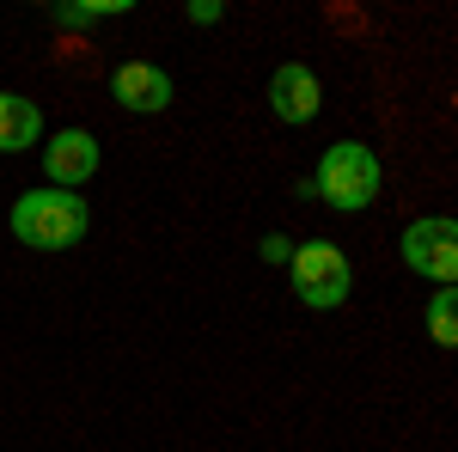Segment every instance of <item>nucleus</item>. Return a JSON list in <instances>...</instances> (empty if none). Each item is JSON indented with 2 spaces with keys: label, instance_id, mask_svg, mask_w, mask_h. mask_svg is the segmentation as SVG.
Wrapping results in <instances>:
<instances>
[{
  "label": "nucleus",
  "instance_id": "nucleus-1",
  "mask_svg": "<svg viewBox=\"0 0 458 452\" xmlns=\"http://www.w3.org/2000/svg\"><path fill=\"white\" fill-rule=\"evenodd\" d=\"M312 190L324 209H343V214H360L379 202V190H386V166H379V153L367 147V141H330L324 153H318L312 166Z\"/></svg>",
  "mask_w": 458,
  "mask_h": 452
},
{
  "label": "nucleus",
  "instance_id": "nucleus-2",
  "mask_svg": "<svg viewBox=\"0 0 458 452\" xmlns=\"http://www.w3.org/2000/svg\"><path fill=\"white\" fill-rule=\"evenodd\" d=\"M6 226H13V239L31 244V251H73V244L86 239V226H92V209H86V196L43 183V190H25L13 202Z\"/></svg>",
  "mask_w": 458,
  "mask_h": 452
},
{
  "label": "nucleus",
  "instance_id": "nucleus-3",
  "mask_svg": "<svg viewBox=\"0 0 458 452\" xmlns=\"http://www.w3.org/2000/svg\"><path fill=\"white\" fill-rule=\"evenodd\" d=\"M293 294H300V306H312V312H336L343 300H349L354 287V263L343 244L330 239H306L300 251H293Z\"/></svg>",
  "mask_w": 458,
  "mask_h": 452
},
{
  "label": "nucleus",
  "instance_id": "nucleus-4",
  "mask_svg": "<svg viewBox=\"0 0 458 452\" xmlns=\"http://www.w3.org/2000/svg\"><path fill=\"white\" fill-rule=\"evenodd\" d=\"M397 251H403V263L422 281L458 287V214H422V220H410Z\"/></svg>",
  "mask_w": 458,
  "mask_h": 452
},
{
  "label": "nucleus",
  "instance_id": "nucleus-5",
  "mask_svg": "<svg viewBox=\"0 0 458 452\" xmlns=\"http://www.w3.org/2000/svg\"><path fill=\"white\" fill-rule=\"evenodd\" d=\"M98 177V135H86V129H55V135L43 141V183L49 190H86Z\"/></svg>",
  "mask_w": 458,
  "mask_h": 452
},
{
  "label": "nucleus",
  "instance_id": "nucleus-6",
  "mask_svg": "<svg viewBox=\"0 0 458 452\" xmlns=\"http://www.w3.org/2000/svg\"><path fill=\"white\" fill-rule=\"evenodd\" d=\"M110 98L129 110V116H159V110H172V73L159 68V62H123V68L110 73Z\"/></svg>",
  "mask_w": 458,
  "mask_h": 452
},
{
  "label": "nucleus",
  "instance_id": "nucleus-7",
  "mask_svg": "<svg viewBox=\"0 0 458 452\" xmlns=\"http://www.w3.org/2000/svg\"><path fill=\"white\" fill-rule=\"evenodd\" d=\"M269 110L293 123V129H306L318 110H324V86H318V73L306 62H282V68L269 73Z\"/></svg>",
  "mask_w": 458,
  "mask_h": 452
},
{
  "label": "nucleus",
  "instance_id": "nucleus-8",
  "mask_svg": "<svg viewBox=\"0 0 458 452\" xmlns=\"http://www.w3.org/2000/svg\"><path fill=\"white\" fill-rule=\"evenodd\" d=\"M43 147V110L25 92H0V153H25Z\"/></svg>",
  "mask_w": 458,
  "mask_h": 452
},
{
  "label": "nucleus",
  "instance_id": "nucleus-9",
  "mask_svg": "<svg viewBox=\"0 0 458 452\" xmlns=\"http://www.w3.org/2000/svg\"><path fill=\"white\" fill-rule=\"evenodd\" d=\"M422 324L440 348H458V287H434V294H428Z\"/></svg>",
  "mask_w": 458,
  "mask_h": 452
},
{
  "label": "nucleus",
  "instance_id": "nucleus-10",
  "mask_svg": "<svg viewBox=\"0 0 458 452\" xmlns=\"http://www.w3.org/2000/svg\"><path fill=\"white\" fill-rule=\"evenodd\" d=\"M129 6L123 0H105V6H55L49 25H98V19H123Z\"/></svg>",
  "mask_w": 458,
  "mask_h": 452
},
{
  "label": "nucleus",
  "instance_id": "nucleus-11",
  "mask_svg": "<svg viewBox=\"0 0 458 452\" xmlns=\"http://www.w3.org/2000/svg\"><path fill=\"white\" fill-rule=\"evenodd\" d=\"M183 19H190V25H220V19H226V6H220V0H190V6H183Z\"/></svg>",
  "mask_w": 458,
  "mask_h": 452
},
{
  "label": "nucleus",
  "instance_id": "nucleus-12",
  "mask_svg": "<svg viewBox=\"0 0 458 452\" xmlns=\"http://www.w3.org/2000/svg\"><path fill=\"white\" fill-rule=\"evenodd\" d=\"M263 257H269V263H293V244H287L282 233H269V239H263Z\"/></svg>",
  "mask_w": 458,
  "mask_h": 452
}]
</instances>
